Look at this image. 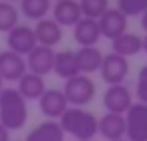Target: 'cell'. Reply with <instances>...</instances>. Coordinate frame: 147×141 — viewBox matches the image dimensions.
<instances>
[{
    "instance_id": "obj_1",
    "label": "cell",
    "mask_w": 147,
    "mask_h": 141,
    "mask_svg": "<svg viewBox=\"0 0 147 141\" xmlns=\"http://www.w3.org/2000/svg\"><path fill=\"white\" fill-rule=\"evenodd\" d=\"M59 125L65 135H71L77 141H91L99 131V119L85 107H69L59 119Z\"/></svg>"
},
{
    "instance_id": "obj_2",
    "label": "cell",
    "mask_w": 147,
    "mask_h": 141,
    "mask_svg": "<svg viewBox=\"0 0 147 141\" xmlns=\"http://www.w3.org/2000/svg\"><path fill=\"white\" fill-rule=\"evenodd\" d=\"M28 121V103L14 87H4L0 93V125L8 131H18Z\"/></svg>"
},
{
    "instance_id": "obj_3",
    "label": "cell",
    "mask_w": 147,
    "mask_h": 141,
    "mask_svg": "<svg viewBox=\"0 0 147 141\" xmlns=\"http://www.w3.org/2000/svg\"><path fill=\"white\" fill-rule=\"evenodd\" d=\"M63 93L67 97L69 107H85L95 99L97 87H95V81L89 75H77V77L65 81Z\"/></svg>"
},
{
    "instance_id": "obj_4",
    "label": "cell",
    "mask_w": 147,
    "mask_h": 141,
    "mask_svg": "<svg viewBox=\"0 0 147 141\" xmlns=\"http://www.w3.org/2000/svg\"><path fill=\"white\" fill-rule=\"evenodd\" d=\"M125 137L129 141H147V105L133 103L125 113Z\"/></svg>"
},
{
    "instance_id": "obj_5",
    "label": "cell",
    "mask_w": 147,
    "mask_h": 141,
    "mask_svg": "<svg viewBox=\"0 0 147 141\" xmlns=\"http://www.w3.org/2000/svg\"><path fill=\"white\" fill-rule=\"evenodd\" d=\"M99 73H101L103 83H107L109 87L125 85V79L129 77V59H123L115 53H109L103 57Z\"/></svg>"
},
{
    "instance_id": "obj_6",
    "label": "cell",
    "mask_w": 147,
    "mask_h": 141,
    "mask_svg": "<svg viewBox=\"0 0 147 141\" xmlns=\"http://www.w3.org/2000/svg\"><path fill=\"white\" fill-rule=\"evenodd\" d=\"M6 47H8V51H12L20 57H28L36 49L34 28L28 24H18L16 28H12L6 34Z\"/></svg>"
},
{
    "instance_id": "obj_7",
    "label": "cell",
    "mask_w": 147,
    "mask_h": 141,
    "mask_svg": "<svg viewBox=\"0 0 147 141\" xmlns=\"http://www.w3.org/2000/svg\"><path fill=\"white\" fill-rule=\"evenodd\" d=\"M133 103V93L127 85H113L103 93V107L107 109V113L125 115Z\"/></svg>"
},
{
    "instance_id": "obj_8",
    "label": "cell",
    "mask_w": 147,
    "mask_h": 141,
    "mask_svg": "<svg viewBox=\"0 0 147 141\" xmlns=\"http://www.w3.org/2000/svg\"><path fill=\"white\" fill-rule=\"evenodd\" d=\"M38 107H40V113L49 119V121H59L63 117V113L69 109V103H67V97L63 93V89H47L42 93V97L38 99Z\"/></svg>"
},
{
    "instance_id": "obj_9",
    "label": "cell",
    "mask_w": 147,
    "mask_h": 141,
    "mask_svg": "<svg viewBox=\"0 0 147 141\" xmlns=\"http://www.w3.org/2000/svg\"><path fill=\"white\" fill-rule=\"evenodd\" d=\"M26 61L24 57L12 53V51H2L0 53V79L4 83H18L26 75Z\"/></svg>"
},
{
    "instance_id": "obj_10",
    "label": "cell",
    "mask_w": 147,
    "mask_h": 141,
    "mask_svg": "<svg viewBox=\"0 0 147 141\" xmlns=\"http://www.w3.org/2000/svg\"><path fill=\"white\" fill-rule=\"evenodd\" d=\"M97 22H99L101 36H103V38H109V40H115V38H119L121 34L127 32L129 18H127L123 12H119L117 8H109Z\"/></svg>"
},
{
    "instance_id": "obj_11",
    "label": "cell",
    "mask_w": 147,
    "mask_h": 141,
    "mask_svg": "<svg viewBox=\"0 0 147 141\" xmlns=\"http://www.w3.org/2000/svg\"><path fill=\"white\" fill-rule=\"evenodd\" d=\"M24 61H26V71L28 73L38 75V77L45 79L49 73H53V67H55V49L36 45V49Z\"/></svg>"
},
{
    "instance_id": "obj_12",
    "label": "cell",
    "mask_w": 147,
    "mask_h": 141,
    "mask_svg": "<svg viewBox=\"0 0 147 141\" xmlns=\"http://www.w3.org/2000/svg\"><path fill=\"white\" fill-rule=\"evenodd\" d=\"M51 12H53V20L59 26H75L83 18V12H81V6H79L77 0H61V2H55Z\"/></svg>"
},
{
    "instance_id": "obj_13",
    "label": "cell",
    "mask_w": 147,
    "mask_h": 141,
    "mask_svg": "<svg viewBox=\"0 0 147 141\" xmlns=\"http://www.w3.org/2000/svg\"><path fill=\"white\" fill-rule=\"evenodd\" d=\"M32 28H34V36H36V45H40V47L55 49L63 40V26H59L53 18H42Z\"/></svg>"
},
{
    "instance_id": "obj_14",
    "label": "cell",
    "mask_w": 147,
    "mask_h": 141,
    "mask_svg": "<svg viewBox=\"0 0 147 141\" xmlns=\"http://www.w3.org/2000/svg\"><path fill=\"white\" fill-rule=\"evenodd\" d=\"M73 36L77 40L79 49H83V47H97V43L103 38L101 30H99V22L91 20V18H81L73 26Z\"/></svg>"
},
{
    "instance_id": "obj_15",
    "label": "cell",
    "mask_w": 147,
    "mask_h": 141,
    "mask_svg": "<svg viewBox=\"0 0 147 141\" xmlns=\"http://www.w3.org/2000/svg\"><path fill=\"white\" fill-rule=\"evenodd\" d=\"M111 53H115L123 59H131V57L143 53V36H139L135 32H125L119 38L111 40Z\"/></svg>"
},
{
    "instance_id": "obj_16",
    "label": "cell",
    "mask_w": 147,
    "mask_h": 141,
    "mask_svg": "<svg viewBox=\"0 0 147 141\" xmlns=\"http://www.w3.org/2000/svg\"><path fill=\"white\" fill-rule=\"evenodd\" d=\"M97 135L105 137L107 141L123 139L125 137V115L105 113L99 119V131H97Z\"/></svg>"
},
{
    "instance_id": "obj_17",
    "label": "cell",
    "mask_w": 147,
    "mask_h": 141,
    "mask_svg": "<svg viewBox=\"0 0 147 141\" xmlns=\"http://www.w3.org/2000/svg\"><path fill=\"white\" fill-rule=\"evenodd\" d=\"M14 89H16V91L20 93V97L28 103V101H38V99L42 97V93L47 91V83H45L42 77L32 75V73H26V75L16 83Z\"/></svg>"
},
{
    "instance_id": "obj_18",
    "label": "cell",
    "mask_w": 147,
    "mask_h": 141,
    "mask_svg": "<svg viewBox=\"0 0 147 141\" xmlns=\"http://www.w3.org/2000/svg\"><path fill=\"white\" fill-rule=\"evenodd\" d=\"M55 75L69 81L77 75H81L79 71V63H77V53L75 51H59L55 53V67H53Z\"/></svg>"
},
{
    "instance_id": "obj_19",
    "label": "cell",
    "mask_w": 147,
    "mask_h": 141,
    "mask_svg": "<svg viewBox=\"0 0 147 141\" xmlns=\"http://www.w3.org/2000/svg\"><path fill=\"white\" fill-rule=\"evenodd\" d=\"M77 53V63H79V71L81 75H93V73H99L101 69V63H103V53L101 49L97 47H83Z\"/></svg>"
},
{
    "instance_id": "obj_20",
    "label": "cell",
    "mask_w": 147,
    "mask_h": 141,
    "mask_svg": "<svg viewBox=\"0 0 147 141\" xmlns=\"http://www.w3.org/2000/svg\"><path fill=\"white\" fill-rule=\"evenodd\" d=\"M65 131L61 129L59 121H42L30 129L24 141H65Z\"/></svg>"
},
{
    "instance_id": "obj_21",
    "label": "cell",
    "mask_w": 147,
    "mask_h": 141,
    "mask_svg": "<svg viewBox=\"0 0 147 141\" xmlns=\"http://www.w3.org/2000/svg\"><path fill=\"white\" fill-rule=\"evenodd\" d=\"M20 8L18 12L26 18V20H42L49 18L51 10H53V0H20Z\"/></svg>"
},
{
    "instance_id": "obj_22",
    "label": "cell",
    "mask_w": 147,
    "mask_h": 141,
    "mask_svg": "<svg viewBox=\"0 0 147 141\" xmlns=\"http://www.w3.org/2000/svg\"><path fill=\"white\" fill-rule=\"evenodd\" d=\"M18 24H20V12L16 8V4H10V2L0 0V32L8 34Z\"/></svg>"
},
{
    "instance_id": "obj_23",
    "label": "cell",
    "mask_w": 147,
    "mask_h": 141,
    "mask_svg": "<svg viewBox=\"0 0 147 141\" xmlns=\"http://www.w3.org/2000/svg\"><path fill=\"white\" fill-rule=\"evenodd\" d=\"M83 18H91V20H99L111 6H109V0H77Z\"/></svg>"
},
{
    "instance_id": "obj_24",
    "label": "cell",
    "mask_w": 147,
    "mask_h": 141,
    "mask_svg": "<svg viewBox=\"0 0 147 141\" xmlns=\"http://www.w3.org/2000/svg\"><path fill=\"white\" fill-rule=\"evenodd\" d=\"M117 10L127 18L141 16L143 12H147V0H117Z\"/></svg>"
},
{
    "instance_id": "obj_25",
    "label": "cell",
    "mask_w": 147,
    "mask_h": 141,
    "mask_svg": "<svg viewBox=\"0 0 147 141\" xmlns=\"http://www.w3.org/2000/svg\"><path fill=\"white\" fill-rule=\"evenodd\" d=\"M135 97H137V103L147 105V65L141 67V71L137 75V81H135Z\"/></svg>"
},
{
    "instance_id": "obj_26",
    "label": "cell",
    "mask_w": 147,
    "mask_h": 141,
    "mask_svg": "<svg viewBox=\"0 0 147 141\" xmlns=\"http://www.w3.org/2000/svg\"><path fill=\"white\" fill-rule=\"evenodd\" d=\"M0 141H10V131L4 125H0Z\"/></svg>"
},
{
    "instance_id": "obj_27",
    "label": "cell",
    "mask_w": 147,
    "mask_h": 141,
    "mask_svg": "<svg viewBox=\"0 0 147 141\" xmlns=\"http://www.w3.org/2000/svg\"><path fill=\"white\" fill-rule=\"evenodd\" d=\"M139 18H141V20H139V22H141V28H143V30H145V34H147V12H143Z\"/></svg>"
},
{
    "instance_id": "obj_28",
    "label": "cell",
    "mask_w": 147,
    "mask_h": 141,
    "mask_svg": "<svg viewBox=\"0 0 147 141\" xmlns=\"http://www.w3.org/2000/svg\"><path fill=\"white\" fill-rule=\"evenodd\" d=\"M143 53H145V55H147V34H145V36H143Z\"/></svg>"
},
{
    "instance_id": "obj_29",
    "label": "cell",
    "mask_w": 147,
    "mask_h": 141,
    "mask_svg": "<svg viewBox=\"0 0 147 141\" xmlns=\"http://www.w3.org/2000/svg\"><path fill=\"white\" fill-rule=\"evenodd\" d=\"M2 89H4V81L0 79V93H2Z\"/></svg>"
},
{
    "instance_id": "obj_30",
    "label": "cell",
    "mask_w": 147,
    "mask_h": 141,
    "mask_svg": "<svg viewBox=\"0 0 147 141\" xmlns=\"http://www.w3.org/2000/svg\"><path fill=\"white\" fill-rule=\"evenodd\" d=\"M4 2H10V4H14V2H20V0H4Z\"/></svg>"
},
{
    "instance_id": "obj_31",
    "label": "cell",
    "mask_w": 147,
    "mask_h": 141,
    "mask_svg": "<svg viewBox=\"0 0 147 141\" xmlns=\"http://www.w3.org/2000/svg\"><path fill=\"white\" fill-rule=\"evenodd\" d=\"M115 141H129V139H127V137H123V139H115Z\"/></svg>"
},
{
    "instance_id": "obj_32",
    "label": "cell",
    "mask_w": 147,
    "mask_h": 141,
    "mask_svg": "<svg viewBox=\"0 0 147 141\" xmlns=\"http://www.w3.org/2000/svg\"><path fill=\"white\" fill-rule=\"evenodd\" d=\"M53 2H61V0H53Z\"/></svg>"
},
{
    "instance_id": "obj_33",
    "label": "cell",
    "mask_w": 147,
    "mask_h": 141,
    "mask_svg": "<svg viewBox=\"0 0 147 141\" xmlns=\"http://www.w3.org/2000/svg\"><path fill=\"white\" fill-rule=\"evenodd\" d=\"M91 141H93V139H91Z\"/></svg>"
}]
</instances>
